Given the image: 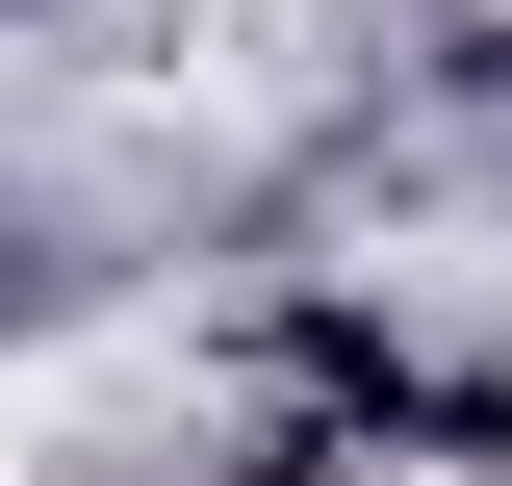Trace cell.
I'll use <instances>...</instances> for the list:
<instances>
[{"instance_id": "1", "label": "cell", "mask_w": 512, "mask_h": 486, "mask_svg": "<svg viewBox=\"0 0 512 486\" xmlns=\"http://www.w3.org/2000/svg\"><path fill=\"white\" fill-rule=\"evenodd\" d=\"M0 486H26V461H0Z\"/></svg>"}]
</instances>
